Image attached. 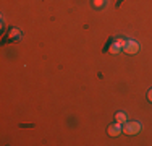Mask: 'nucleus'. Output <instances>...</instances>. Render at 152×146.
<instances>
[{
	"mask_svg": "<svg viewBox=\"0 0 152 146\" xmlns=\"http://www.w3.org/2000/svg\"><path fill=\"white\" fill-rule=\"evenodd\" d=\"M147 101H149V102H152V88H151L149 91H147Z\"/></svg>",
	"mask_w": 152,
	"mask_h": 146,
	"instance_id": "nucleus-8",
	"label": "nucleus"
},
{
	"mask_svg": "<svg viewBox=\"0 0 152 146\" xmlns=\"http://www.w3.org/2000/svg\"><path fill=\"white\" fill-rule=\"evenodd\" d=\"M92 5H94V8H102L105 5V0H92Z\"/></svg>",
	"mask_w": 152,
	"mask_h": 146,
	"instance_id": "nucleus-6",
	"label": "nucleus"
},
{
	"mask_svg": "<svg viewBox=\"0 0 152 146\" xmlns=\"http://www.w3.org/2000/svg\"><path fill=\"white\" fill-rule=\"evenodd\" d=\"M10 38H13L15 41H18V39L21 38V32L18 31V29H12V31H10Z\"/></svg>",
	"mask_w": 152,
	"mask_h": 146,
	"instance_id": "nucleus-5",
	"label": "nucleus"
},
{
	"mask_svg": "<svg viewBox=\"0 0 152 146\" xmlns=\"http://www.w3.org/2000/svg\"><path fill=\"white\" fill-rule=\"evenodd\" d=\"M123 131V125L121 123H112V125H108V128H107V133L110 135V136H118Z\"/></svg>",
	"mask_w": 152,
	"mask_h": 146,
	"instance_id": "nucleus-3",
	"label": "nucleus"
},
{
	"mask_svg": "<svg viewBox=\"0 0 152 146\" xmlns=\"http://www.w3.org/2000/svg\"><path fill=\"white\" fill-rule=\"evenodd\" d=\"M115 119H117V122H118V123H121V125H123L125 122H128V115H126L125 112H121V111L115 114Z\"/></svg>",
	"mask_w": 152,
	"mask_h": 146,
	"instance_id": "nucleus-4",
	"label": "nucleus"
},
{
	"mask_svg": "<svg viewBox=\"0 0 152 146\" xmlns=\"http://www.w3.org/2000/svg\"><path fill=\"white\" fill-rule=\"evenodd\" d=\"M139 50H141V46H139V42L133 41V39H128V41L125 42V46H123L121 52L128 54V55H134V54H137Z\"/></svg>",
	"mask_w": 152,
	"mask_h": 146,
	"instance_id": "nucleus-1",
	"label": "nucleus"
},
{
	"mask_svg": "<svg viewBox=\"0 0 152 146\" xmlns=\"http://www.w3.org/2000/svg\"><path fill=\"white\" fill-rule=\"evenodd\" d=\"M142 130V125L139 122H125L123 123V133L126 135H137Z\"/></svg>",
	"mask_w": 152,
	"mask_h": 146,
	"instance_id": "nucleus-2",
	"label": "nucleus"
},
{
	"mask_svg": "<svg viewBox=\"0 0 152 146\" xmlns=\"http://www.w3.org/2000/svg\"><path fill=\"white\" fill-rule=\"evenodd\" d=\"M121 52V49H120V47H118L117 46V44H112V46H110V54H120Z\"/></svg>",
	"mask_w": 152,
	"mask_h": 146,
	"instance_id": "nucleus-7",
	"label": "nucleus"
}]
</instances>
